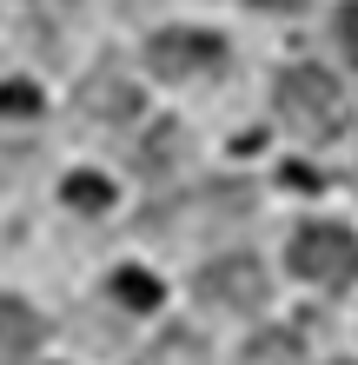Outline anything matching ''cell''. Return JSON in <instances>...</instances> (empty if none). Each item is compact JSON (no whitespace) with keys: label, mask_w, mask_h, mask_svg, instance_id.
<instances>
[{"label":"cell","mask_w":358,"mask_h":365,"mask_svg":"<svg viewBox=\"0 0 358 365\" xmlns=\"http://www.w3.org/2000/svg\"><path fill=\"white\" fill-rule=\"evenodd\" d=\"M272 106H279V120H285L299 140H332V133L345 126V93H339V80H332L325 67H305V60L279 73Z\"/></svg>","instance_id":"1"},{"label":"cell","mask_w":358,"mask_h":365,"mask_svg":"<svg viewBox=\"0 0 358 365\" xmlns=\"http://www.w3.org/2000/svg\"><path fill=\"white\" fill-rule=\"evenodd\" d=\"M285 259L305 286H352L358 279V240L345 226H299L285 240Z\"/></svg>","instance_id":"2"},{"label":"cell","mask_w":358,"mask_h":365,"mask_svg":"<svg viewBox=\"0 0 358 365\" xmlns=\"http://www.w3.org/2000/svg\"><path fill=\"white\" fill-rule=\"evenodd\" d=\"M146 67L159 80H206L226 67V40L206 34V27H166L153 34V47H146Z\"/></svg>","instance_id":"3"},{"label":"cell","mask_w":358,"mask_h":365,"mask_svg":"<svg viewBox=\"0 0 358 365\" xmlns=\"http://www.w3.org/2000/svg\"><path fill=\"white\" fill-rule=\"evenodd\" d=\"M193 292L206 306H226V312H259L265 306V266L252 259V252H219V259H206Z\"/></svg>","instance_id":"4"},{"label":"cell","mask_w":358,"mask_h":365,"mask_svg":"<svg viewBox=\"0 0 358 365\" xmlns=\"http://www.w3.org/2000/svg\"><path fill=\"white\" fill-rule=\"evenodd\" d=\"M33 346H40V319H33V306L0 292V365H20Z\"/></svg>","instance_id":"5"},{"label":"cell","mask_w":358,"mask_h":365,"mask_svg":"<svg viewBox=\"0 0 358 365\" xmlns=\"http://www.w3.org/2000/svg\"><path fill=\"white\" fill-rule=\"evenodd\" d=\"M107 200H113L107 180H93V173H73L67 180V206H80V212H107Z\"/></svg>","instance_id":"6"},{"label":"cell","mask_w":358,"mask_h":365,"mask_svg":"<svg viewBox=\"0 0 358 365\" xmlns=\"http://www.w3.org/2000/svg\"><path fill=\"white\" fill-rule=\"evenodd\" d=\"M113 292L126 299V306H159V286H153L146 272H120V279H113Z\"/></svg>","instance_id":"7"},{"label":"cell","mask_w":358,"mask_h":365,"mask_svg":"<svg viewBox=\"0 0 358 365\" xmlns=\"http://www.w3.org/2000/svg\"><path fill=\"white\" fill-rule=\"evenodd\" d=\"M339 47H345V60L358 67V0H345V7H339Z\"/></svg>","instance_id":"8"},{"label":"cell","mask_w":358,"mask_h":365,"mask_svg":"<svg viewBox=\"0 0 358 365\" xmlns=\"http://www.w3.org/2000/svg\"><path fill=\"white\" fill-rule=\"evenodd\" d=\"M173 146H179V133H173V126H159V133H153V153H146V173H166V166H173Z\"/></svg>","instance_id":"9"},{"label":"cell","mask_w":358,"mask_h":365,"mask_svg":"<svg viewBox=\"0 0 358 365\" xmlns=\"http://www.w3.org/2000/svg\"><path fill=\"white\" fill-rule=\"evenodd\" d=\"M33 106H40L33 87H20V80H7V87H0V113H33Z\"/></svg>","instance_id":"10"},{"label":"cell","mask_w":358,"mask_h":365,"mask_svg":"<svg viewBox=\"0 0 358 365\" xmlns=\"http://www.w3.org/2000/svg\"><path fill=\"white\" fill-rule=\"evenodd\" d=\"M259 7H305V0H259Z\"/></svg>","instance_id":"11"}]
</instances>
